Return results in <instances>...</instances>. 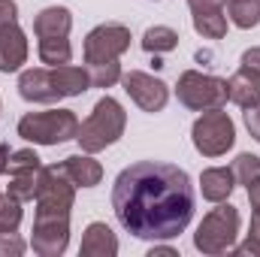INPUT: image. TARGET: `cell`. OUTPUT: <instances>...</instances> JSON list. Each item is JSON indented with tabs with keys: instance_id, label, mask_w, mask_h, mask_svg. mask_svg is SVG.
<instances>
[{
	"instance_id": "obj_1",
	"label": "cell",
	"mask_w": 260,
	"mask_h": 257,
	"mask_svg": "<svg viewBox=\"0 0 260 257\" xmlns=\"http://www.w3.org/2000/svg\"><path fill=\"white\" fill-rule=\"evenodd\" d=\"M112 209L118 224L136 239H176L194 218L191 176L176 164L136 160L115 179Z\"/></svg>"
},
{
	"instance_id": "obj_2",
	"label": "cell",
	"mask_w": 260,
	"mask_h": 257,
	"mask_svg": "<svg viewBox=\"0 0 260 257\" xmlns=\"http://www.w3.org/2000/svg\"><path fill=\"white\" fill-rule=\"evenodd\" d=\"M124 127H127V112H124V106H121L115 97H100L97 106H94V112L79 124L76 139H79L82 151L97 154V151L115 145V142L124 136Z\"/></svg>"
},
{
	"instance_id": "obj_3",
	"label": "cell",
	"mask_w": 260,
	"mask_h": 257,
	"mask_svg": "<svg viewBox=\"0 0 260 257\" xmlns=\"http://www.w3.org/2000/svg\"><path fill=\"white\" fill-rule=\"evenodd\" d=\"M239 236V209L230 203H221L218 209H212L194 233V245L200 254H224L236 245Z\"/></svg>"
},
{
	"instance_id": "obj_4",
	"label": "cell",
	"mask_w": 260,
	"mask_h": 257,
	"mask_svg": "<svg viewBox=\"0 0 260 257\" xmlns=\"http://www.w3.org/2000/svg\"><path fill=\"white\" fill-rule=\"evenodd\" d=\"M79 118L73 109H52V112H27L18 121V136L37 145H61L76 139Z\"/></svg>"
},
{
	"instance_id": "obj_5",
	"label": "cell",
	"mask_w": 260,
	"mask_h": 257,
	"mask_svg": "<svg viewBox=\"0 0 260 257\" xmlns=\"http://www.w3.org/2000/svg\"><path fill=\"white\" fill-rule=\"evenodd\" d=\"M176 97L182 106L194 109V112H209V109H224L227 97V79L200 73V70H188L179 76L176 85Z\"/></svg>"
},
{
	"instance_id": "obj_6",
	"label": "cell",
	"mask_w": 260,
	"mask_h": 257,
	"mask_svg": "<svg viewBox=\"0 0 260 257\" xmlns=\"http://www.w3.org/2000/svg\"><path fill=\"white\" fill-rule=\"evenodd\" d=\"M191 139H194V148L203 157H221L236 142V124L224 109H209L194 121Z\"/></svg>"
},
{
	"instance_id": "obj_7",
	"label": "cell",
	"mask_w": 260,
	"mask_h": 257,
	"mask_svg": "<svg viewBox=\"0 0 260 257\" xmlns=\"http://www.w3.org/2000/svg\"><path fill=\"white\" fill-rule=\"evenodd\" d=\"M76 200V185L67 179L61 164L40 170V188H37V215H70Z\"/></svg>"
},
{
	"instance_id": "obj_8",
	"label": "cell",
	"mask_w": 260,
	"mask_h": 257,
	"mask_svg": "<svg viewBox=\"0 0 260 257\" xmlns=\"http://www.w3.org/2000/svg\"><path fill=\"white\" fill-rule=\"evenodd\" d=\"M130 27L124 24H97L85 37V64H106L118 61L130 49Z\"/></svg>"
},
{
	"instance_id": "obj_9",
	"label": "cell",
	"mask_w": 260,
	"mask_h": 257,
	"mask_svg": "<svg viewBox=\"0 0 260 257\" xmlns=\"http://www.w3.org/2000/svg\"><path fill=\"white\" fill-rule=\"evenodd\" d=\"M30 245L40 257H61L70 245V215H37Z\"/></svg>"
},
{
	"instance_id": "obj_10",
	"label": "cell",
	"mask_w": 260,
	"mask_h": 257,
	"mask_svg": "<svg viewBox=\"0 0 260 257\" xmlns=\"http://www.w3.org/2000/svg\"><path fill=\"white\" fill-rule=\"evenodd\" d=\"M121 85L130 94V100L142 109V112H160L170 100V88L167 82L148 76V73H139V70H130V73H121Z\"/></svg>"
},
{
	"instance_id": "obj_11",
	"label": "cell",
	"mask_w": 260,
	"mask_h": 257,
	"mask_svg": "<svg viewBox=\"0 0 260 257\" xmlns=\"http://www.w3.org/2000/svg\"><path fill=\"white\" fill-rule=\"evenodd\" d=\"M18 94L27 103H58L64 97L61 88H58V79H55L52 67L21 70V76H18Z\"/></svg>"
},
{
	"instance_id": "obj_12",
	"label": "cell",
	"mask_w": 260,
	"mask_h": 257,
	"mask_svg": "<svg viewBox=\"0 0 260 257\" xmlns=\"http://www.w3.org/2000/svg\"><path fill=\"white\" fill-rule=\"evenodd\" d=\"M27 37L18 27V21L0 27V73H15L27 61Z\"/></svg>"
},
{
	"instance_id": "obj_13",
	"label": "cell",
	"mask_w": 260,
	"mask_h": 257,
	"mask_svg": "<svg viewBox=\"0 0 260 257\" xmlns=\"http://www.w3.org/2000/svg\"><path fill=\"white\" fill-rule=\"evenodd\" d=\"M227 97H230V103H236L242 109L257 106L260 103V73L248 70V67H239L227 79Z\"/></svg>"
},
{
	"instance_id": "obj_14",
	"label": "cell",
	"mask_w": 260,
	"mask_h": 257,
	"mask_svg": "<svg viewBox=\"0 0 260 257\" xmlns=\"http://www.w3.org/2000/svg\"><path fill=\"white\" fill-rule=\"evenodd\" d=\"M79 254L82 257H115L118 254V239H115L112 227H106L103 221H91L85 227Z\"/></svg>"
},
{
	"instance_id": "obj_15",
	"label": "cell",
	"mask_w": 260,
	"mask_h": 257,
	"mask_svg": "<svg viewBox=\"0 0 260 257\" xmlns=\"http://www.w3.org/2000/svg\"><path fill=\"white\" fill-rule=\"evenodd\" d=\"M61 170L67 173V179L76 185V188H94L103 182V167L100 160H94L88 151L85 154H70L61 160Z\"/></svg>"
},
{
	"instance_id": "obj_16",
	"label": "cell",
	"mask_w": 260,
	"mask_h": 257,
	"mask_svg": "<svg viewBox=\"0 0 260 257\" xmlns=\"http://www.w3.org/2000/svg\"><path fill=\"white\" fill-rule=\"evenodd\" d=\"M233 188H236V176L227 167H209L200 176V191L209 203H224L233 194Z\"/></svg>"
},
{
	"instance_id": "obj_17",
	"label": "cell",
	"mask_w": 260,
	"mask_h": 257,
	"mask_svg": "<svg viewBox=\"0 0 260 257\" xmlns=\"http://www.w3.org/2000/svg\"><path fill=\"white\" fill-rule=\"evenodd\" d=\"M73 27V12L64 6H46L40 9V15L34 18V34L40 37H67Z\"/></svg>"
},
{
	"instance_id": "obj_18",
	"label": "cell",
	"mask_w": 260,
	"mask_h": 257,
	"mask_svg": "<svg viewBox=\"0 0 260 257\" xmlns=\"http://www.w3.org/2000/svg\"><path fill=\"white\" fill-rule=\"evenodd\" d=\"M37 52H40V61L49 67H64L73 58V46L67 37H40Z\"/></svg>"
},
{
	"instance_id": "obj_19",
	"label": "cell",
	"mask_w": 260,
	"mask_h": 257,
	"mask_svg": "<svg viewBox=\"0 0 260 257\" xmlns=\"http://www.w3.org/2000/svg\"><path fill=\"white\" fill-rule=\"evenodd\" d=\"M142 49L151 52V55H164V52H173L179 49V34L167 24H154L142 34Z\"/></svg>"
},
{
	"instance_id": "obj_20",
	"label": "cell",
	"mask_w": 260,
	"mask_h": 257,
	"mask_svg": "<svg viewBox=\"0 0 260 257\" xmlns=\"http://www.w3.org/2000/svg\"><path fill=\"white\" fill-rule=\"evenodd\" d=\"M227 15L236 27L251 30L260 24V0H227Z\"/></svg>"
},
{
	"instance_id": "obj_21",
	"label": "cell",
	"mask_w": 260,
	"mask_h": 257,
	"mask_svg": "<svg viewBox=\"0 0 260 257\" xmlns=\"http://www.w3.org/2000/svg\"><path fill=\"white\" fill-rule=\"evenodd\" d=\"M43 170V167H40ZM40 170H21V173H9V194L21 203L37 200V188H40Z\"/></svg>"
},
{
	"instance_id": "obj_22",
	"label": "cell",
	"mask_w": 260,
	"mask_h": 257,
	"mask_svg": "<svg viewBox=\"0 0 260 257\" xmlns=\"http://www.w3.org/2000/svg\"><path fill=\"white\" fill-rule=\"evenodd\" d=\"M194 30L206 40H221L227 34V15L224 9L215 12H194Z\"/></svg>"
},
{
	"instance_id": "obj_23",
	"label": "cell",
	"mask_w": 260,
	"mask_h": 257,
	"mask_svg": "<svg viewBox=\"0 0 260 257\" xmlns=\"http://www.w3.org/2000/svg\"><path fill=\"white\" fill-rule=\"evenodd\" d=\"M21 224V200L12 194H0V233H15Z\"/></svg>"
},
{
	"instance_id": "obj_24",
	"label": "cell",
	"mask_w": 260,
	"mask_h": 257,
	"mask_svg": "<svg viewBox=\"0 0 260 257\" xmlns=\"http://www.w3.org/2000/svg\"><path fill=\"white\" fill-rule=\"evenodd\" d=\"M88 76H91V88H112L115 82H121V64L118 61L88 64Z\"/></svg>"
},
{
	"instance_id": "obj_25",
	"label": "cell",
	"mask_w": 260,
	"mask_h": 257,
	"mask_svg": "<svg viewBox=\"0 0 260 257\" xmlns=\"http://www.w3.org/2000/svg\"><path fill=\"white\" fill-rule=\"evenodd\" d=\"M230 170H233L236 182L248 188V185H251V182L260 176V157H257V154H248V151H245V154H239V157L233 160V167H230Z\"/></svg>"
},
{
	"instance_id": "obj_26",
	"label": "cell",
	"mask_w": 260,
	"mask_h": 257,
	"mask_svg": "<svg viewBox=\"0 0 260 257\" xmlns=\"http://www.w3.org/2000/svg\"><path fill=\"white\" fill-rule=\"evenodd\" d=\"M40 154L34 148H18L9 154V170L6 173H21V170H40Z\"/></svg>"
},
{
	"instance_id": "obj_27",
	"label": "cell",
	"mask_w": 260,
	"mask_h": 257,
	"mask_svg": "<svg viewBox=\"0 0 260 257\" xmlns=\"http://www.w3.org/2000/svg\"><path fill=\"white\" fill-rule=\"evenodd\" d=\"M24 251V242L15 233H0V257H18Z\"/></svg>"
},
{
	"instance_id": "obj_28",
	"label": "cell",
	"mask_w": 260,
	"mask_h": 257,
	"mask_svg": "<svg viewBox=\"0 0 260 257\" xmlns=\"http://www.w3.org/2000/svg\"><path fill=\"white\" fill-rule=\"evenodd\" d=\"M245 127H248V133L260 142V103L245 109Z\"/></svg>"
},
{
	"instance_id": "obj_29",
	"label": "cell",
	"mask_w": 260,
	"mask_h": 257,
	"mask_svg": "<svg viewBox=\"0 0 260 257\" xmlns=\"http://www.w3.org/2000/svg\"><path fill=\"white\" fill-rule=\"evenodd\" d=\"M18 21V3L15 0H0V27Z\"/></svg>"
},
{
	"instance_id": "obj_30",
	"label": "cell",
	"mask_w": 260,
	"mask_h": 257,
	"mask_svg": "<svg viewBox=\"0 0 260 257\" xmlns=\"http://www.w3.org/2000/svg\"><path fill=\"white\" fill-rule=\"evenodd\" d=\"M233 254H236V257H248V254L260 257V239L248 233V239H245L242 245H236V248H233Z\"/></svg>"
},
{
	"instance_id": "obj_31",
	"label": "cell",
	"mask_w": 260,
	"mask_h": 257,
	"mask_svg": "<svg viewBox=\"0 0 260 257\" xmlns=\"http://www.w3.org/2000/svg\"><path fill=\"white\" fill-rule=\"evenodd\" d=\"M191 12H215V9H224L227 0H188Z\"/></svg>"
},
{
	"instance_id": "obj_32",
	"label": "cell",
	"mask_w": 260,
	"mask_h": 257,
	"mask_svg": "<svg viewBox=\"0 0 260 257\" xmlns=\"http://www.w3.org/2000/svg\"><path fill=\"white\" fill-rule=\"evenodd\" d=\"M242 67H248V70H254V73H260V46H254V49H248V52L242 55Z\"/></svg>"
},
{
	"instance_id": "obj_33",
	"label": "cell",
	"mask_w": 260,
	"mask_h": 257,
	"mask_svg": "<svg viewBox=\"0 0 260 257\" xmlns=\"http://www.w3.org/2000/svg\"><path fill=\"white\" fill-rule=\"evenodd\" d=\"M248 200H251V209H260V176L248 185Z\"/></svg>"
},
{
	"instance_id": "obj_34",
	"label": "cell",
	"mask_w": 260,
	"mask_h": 257,
	"mask_svg": "<svg viewBox=\"0 0 260 257\" xmlns=\"http://www.w3.org/2000/svg\"><path fill=\"white\" fill-rule=\"evenodd\" d=\"M9 154H12V151H9V145H6V142H0V176L9 170Z\"/></svg>"
},
{
	"instance_id": "obj_35",
	"label": "cell",
	"mask_w": 260,
	"mask_h": 257,
	"mask_svg": "<svg viewBox=\"0 0 260 257\" xmlns=\"http://www.w3.org/2000/svg\"><path fill=\"white\" fill-rule=\"evenodd\" d=\"M148 257H179V251H176V248H164V245H154V248L148 251Z\"/></svg>"
},
{
	"instance_id": "obj_36",
	"label": "cell",
	"mask_w": 260,
	"mask_h": 257,
	"mask_svg": "<svg viewBox=\"0 0 260 257\" xmlns=\"http://www.w3.org/2000/svg\"><path fill=\"white\" fill-rule=\"evenodd\" d=\"M251 236H257L260 239V209L251 212Z\"/></svg>"
}]
</instances>
